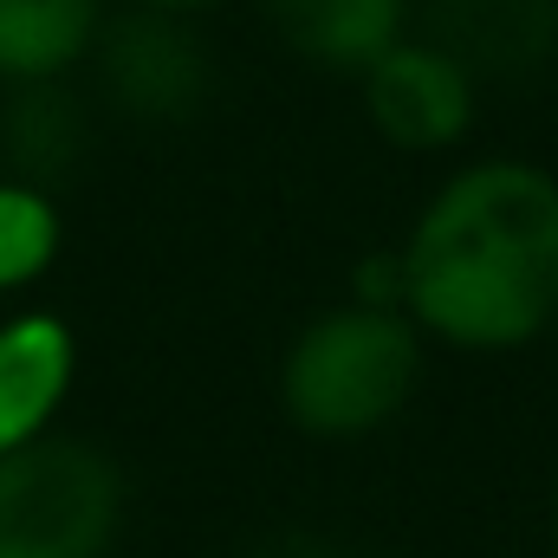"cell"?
Instances as JSON below:
<instances>
[{
  "label": "cell",
  "mask_w": 558,
  "mask_h": 558,
  "mask_svg": "<svg viewBox=\"0 0 558 558\" xmlns=\"http://www.w3.org/2000/svg\"><path fill=\"white\" fill-rule=\"evenodd\" d=\"M397 260L403 312L422 338L474 357L546 338L558 325V175L526 156L461 162Z\"/></svg>",
  "instance_id": "obj_1"
},
{
  "label": "cell",
  "mask_w": 558,
  "mask_h": 558,
  "mask_svg": "<svg viewBox=\"0 0 558 558\" xmlns=\"http://www.w3.org/2000/svg\"><path fill=\"white\" fill-rule=\"evenodd\" d=\"M422 338L410 312L331 305L279 357V416L312 441H357L410 410L422 384Z\"/></svg>",
  "instance_id": "obj_2"
},
{
  "label": "cell",
  "mask_w": 558,
  "mask_h": 558,
  "mask_svg": "<svg viewBox=\"0 0 558 558\" xmlns=\"http://www.w3.org/2000/svg\"><path fill=\"white\" fill-rule=\"evenodd\" d=\"M124 526V474L98 441L39 435L0 454V558H105Z\"/></svg>",
  "instance_id": "obj_3"
},
{
  "label": "cell",
  "mask_w": 558,
  "mask_h": 558,
  "mask_svg": "<svg viewBox=\"0 0 558 558\" xmlns=\"http://www.w3.org/2000/svg\"><path fill=\"white\" fill-rule=\"evenodd\" d=\"M92 72H98V98L118 118L149 124V131L189 124L215 98V52L195 33V20H182V13L124 7L118 20L98 26Z\"/></svg>",
  "instance_id": "obj_4"
},
{
  "label": "cell",
  "mask_w": 558,
  "mask_h": 558,
  "mask_svg": "<svg viewBox=\"0 0 558 558\" xmlns=\"http://www.w3.org/2000/svg\"><path fill=\"white\" fill-rule=\"evenodd\" d=\"M357 98H364L371 131L390 149H403V156H441V149H454L474 131V111H481V85L441 46H428L422 33L397 39L357 78Z\"/></svg>",
  "instance_id": "obj_5"
},
{
  "label": "cell",
  "mask_w": 558,
  "mask_h": 558,
  "mask_svg": "<svg viewBox=\"0 0 558 558\" xmlns=\"http://www.w3.org/2000/svg\"><path fill=\"white\" fill-rule=\"evenodd\" d=\"M416 20L474 85H526L558 65V0H416Z\"/></svg>",
  "instance_id": "obj_6"
},
{
  "label": "cell",
  "mask_w": 558,
  "mask_h": 558,
  "mask_svg": "<svg viewBox=\"0 0 558 558\" xmlns=\"http://www.w3.org/2000/svg\"><path fill=\"white\" fill-rule=\"evenodd\" d=\"M274 39L312 72L364 78L397 39H410L416 0H260Z\"/></svg>",
  "instance_id": "obj_7"
},
{
  "label": "cell",
  "mask_w": 558,
  "mask_h": 558,
  "mask_svg": "<svg viewBox=\"0 0 558 558\" xmlns=\"http://www.w3.org/2000/svg\"><path fill=\"white\" fill-rule=\"evenodd\" d=\"M78 377V338L59 312H13L0 325V454L52 435Z\"/></svg>",
  "instance_id": "obj_8"
},
{
  "label": "cell",
  "mask_w": 558,
  "mask_h": 558,
  "mask_svg": "<svg viewBox=\"0 0 558 558\" xmlns=\"http://www.w3.org/2000/svg\"><path fill=\"white\" fill-rule=\"evenodd\" d=\"M92 149V105L65 78L7 85L0 98V175L59 195Z\"/></svg>",
  "instance_id": "obj_9"
},
{
  "label": "cell",
  "mask_w": 558,
  "mask_h": 558,
  "mask_svg": "<svg viewBox=\"0 0 558 558\" xmlns=\"http://www.w3.org/2000/svg\"><path fill=\"white\" fill-rule=\"evenodd\" d=\"M105 20V0H0V85L72 78Z\"/></svg>",
  "instance_id": "obj_10"
},
{
  "label": "cell",
  "mask_w": 558,
  "mask_h": 558,
  "mask_svg": "<svg viewBox=\"0 0 558 558\" xmlns=\"http://www.w3.org/2000/svg\"><path fill=\"white\" fill-rule=\"evenodd\" d=\"M59 241H65L59 195L0 175V292H20V286L52 274Z\"/></svg>",
  "instance_id": "obj_11"
},
{
  "label": "cell",
  "mask_w": 558,
  "mask_h": 558,
  "mask_svg": "<svg viewBox=\"0 0 558 558\" xmlns=\"http://www.w3.org/2000/svg\"><path fill=\"white\" fill-rule=\"evenodd\" d=\"M254 558H344V553H338V546H325V539H312V533H292V539L260 546Z\"/></svg>",
  "instance_id": "obj_12"
},
{
  "label": "cell",
  "mask_w": 558,
  "mask_h": 558,
  "mask_svg": "<svg viewBox=\"0 0 558 558\" xmlns=\"http://www.w3.org/2000/svg\"><path fill=\"white\" fill-rule=\"evenodd\" d=\"M124 7H149V13H182V20H195V13H215V7H228V0H124Z\"/></svg>",
  "instance_id": "obj_13"
},
{
  "label": "cell",
  "mask_w": 558,
  "mask_h": 558,
  "mask_svg": "<svg viewBox=\"0 0 558 558\" xmlns=\"http://www.w3.org/2000/svg\"><path fill=\"white\" fill-rule=\"evenodd\" d=\"M546 533H553V558H558V474H553V507H546Z\"/></svg>",
  "instance_id": "obj_14"
}]
</instances>
